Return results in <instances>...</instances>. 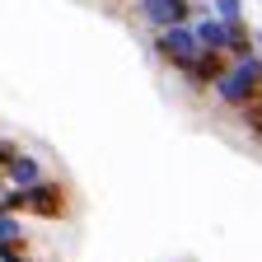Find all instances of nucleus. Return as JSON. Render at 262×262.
<instances>
[{
  "label": "nucleus",
  "mask_w": 262,
  "mask_h": 262,
  "mask_svg": "<svg viewBox=\"0 0 262 262\" xmlns=\"http://www.w3.org/2000/svg\"><path fill=\"white\" fill-rule=\"evenodd\" d=\"M225 108H248L253 98L262 94V52H248V56H229L225 75L215 80L211 89Z\"/></svg>",
  "instance_id": "obj_1"
},
{
  "label": "nucleus",
  "mask_w": 262,
  "mask_h": 262,
  "mask_svg": "<svg viewBox=\"0 0 262 262\" xmlns=\"http://www.w3.org/2000/svg\"><path fill=\"white\" fill-rule=\"evenodd\" d=\"M155 56L169 66V71H183V66L202 52V38H196V24H173V28H155Z\"/></svg>",
  "instance_id": "obj_2"
},
{
  "label": "nucleus",
  "mask_w": 262,
  "mask_h": 262,
  "mask_svg": "<svg viewBox=\"0 0 262 262\" xmlns=\"http://www.w3.org/2000/svg\"><path fill=\"white\" fill-rule=\"evenodd\" d=\"M24 211L38 215V220H61V215H66V183L42 178V183L24 187Z\"/></svg>",
  "instance_id": "obj_3"
},
{
  "label": "nucleus",
  "mask_w": 262,
  "mask_h": 262,
  "mask_svg": "<svg viewBox=\"0 0 262 262\" xmlns=\"http://www.w3.org/2000/svg\"><path fill=\"white\" fill-rule=\"evenodd\" d=\"M196 0H136V19L150 28H173V24H192Z\"/></svg>",
  "instance_id": "obj_4"
},
{
  "label": "nucleus",
  "mask_w": 262,
  "mask_h": 262,
  "mask_svg": "<svg viewBox=\"0 0 262 262\" xmlns=\"http://www.w3.org/2000/svg\"><path fill=\"white\" fill-rule=\"evenodd\" d=\"M225 66H229V56L225 52H211V47H202V52H196L187 66H183V84L187 89H215V80L225 75Z\"/></svg>",
  "instance_id": "obj_5"
},
{
  "label": "nucleus",
  "mask_w": 262,
  "mask_h": 262,
  "mask_svg": "<svg viewBox=\"0 0 262 262\" xmlns=\"http://www.w3.org/2000/svg\"><path fill=\"white\" fill-rule=\"evenodd\" d=\"M5 173H10L14 187H33V183H42V164L33 159L28 150H14V159L5 164Z\"/></svg>",
  "instance_id": "obj_6"
},
{
  "label": "nucleus",
  "mask_w": 262,
  "mask_h": 262,
  "mask_svg": "<svg viewBox=\"0 0 262 262\" xmlns=\"http://www.w3.org/2000/svg\"><path fill=\"white\" fill-rule=\"evenodd\" d=\"M0 244L24 248V220H19V211H0Z\"/></svg>",
  "instance_id": "obj_7"
},
{
  "label": "nucleus",
  "mask_w": 262,
  "mask_h": 262,
  "mask_svg": "<svg viewBox=\"0 0 262 262\" xmlns=\"http://www.w3.org/2000/svg\"><path fill=\"white\" fill-rule=\"evenodd\" d=\"M211 10L229 24H244V0H211Z\"/></svg>",
  "instance_id": "obj_8"
},
{
  "label": "nucleus",
  "mask_w": 262,
  "mask_h": 262,
  "mask_svg": "<svg viewBox=\"0 0 262 262\" xmlns=\"http://www.w3.org/2000/svg\"><path fill=\"white\" fill-rule=\"evenodd\" d=\"M14 150H19V145H14V141H0V169H5V164H10V159H14Z\"/></svg>",
  "instance_id": "obj_9"
},
{
  "label": "nucleus",
  "mask_w": 262,
  "mask_h": 262,
  "mask_svg": "<svg viewBox=\"0 0 262 262\" xmlns=\"http://www.w3.org/2000/svg\"><path fill=\"white\" fill-rule=\"evenodd\" d=\"M0 262H38V257H28L24 248H10V253H5V257H0Z\"/></svg>",
  "instance_id": "obj_10"
},
{
  "label": "nucleus",
  "mask_w": 262,
  "mask_h": 262,
  "mask_svg": "<svg viewBox=\"0 0 262 262\" xmlns=\"http://www.w3.org/2000/svg\"><path fill=\"white\" fill-rule=\"evenodd\" d=\"M206 5H211V0H206Z\"/></svg>",
  "instance_id": "obj_11"
}]
</instances>
